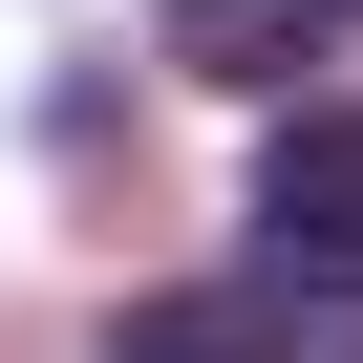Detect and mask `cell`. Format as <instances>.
<instances>
[{"label":"cell","mask_w":363,"mask_h":363,"mask_svg":"<svg viewBox=\"0 0 363 363\" xmlns=\"http://www.w3.org/2000/svg\"><path fill=\"white\" fill-rule=\"evenodd\" d=\"M257 257H278V278H320V299H363V214H257Z\"/></svg>","instance_id":"277c9868"},{"label":"cell","mask_w":363,"mask_h":363,"mask_svg":"<svg viewBox=\"0 0 363 363\" xmlns=\"http://www.w3.org/2000/svg\"><path fill=\"white\" fill-rule=\"evenodd\" d=\"M320 43H342V0H171V65H193V86H257V107H278Z\"/></svg>","instance_id":"7a4b0ae2"},{"label":"cell","mask_w":363,"mask_h":363,"mask_svg":"<svg viewBox=\"0 0 363 363\" xmlns=\"http://www.w3.org/2000/svg\"><path fill=\"white\" fill-rule=\"evenodd\" d=\"M342 22H363V0H342Z\"/></svg>","instance_id":"5b68a950"},{"label":"cell","mask_w":363,"mask_h":363,"mask_svg":"<svg viewBox=\"0 0 363 363\" xmlns=\"http://www.w3.org/2000/svg\"><path fill=\"white\" fill-rule=\"evenodd\" d=\"M320 342V278H150V299H107V363H299Z\"/></svg>","instance_id":"6da1fadb"},{"label":"cell","mask_w":363,"mask_h":363,"mask_svg":"<svg viewBox=\"0 0 363 363\" xmlns=\"http://www.w3.org/2000/svg\"><path fill=\"white\" fill-rule=\"evenodd\" d=\"M257 214H363V107H278L257 128Z\"/></svg>","instance_id":"3957f363"}]
</instances>
